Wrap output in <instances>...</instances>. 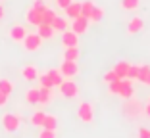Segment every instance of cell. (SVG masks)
I'll return each mask as SVG.
<instances>
[{
    "label": "cell",
    "instance_id": "6da1fadb",
    "mask_svg": "<svg viewBox=\"0 0 150 138\" xmlns=\"http://www.w3.org/2000/svg\"><path fill=\"white\" fill-rule=\"evenodd\" d=\"M2 127L6 132H16L21 127V117L18 113H4L2 115Z\"/></svg>",
    "mask_w": 150,
    "mask_h": 138
},
{
    "label": "cell",
    "instance_id": "7a4b0ae2",
    "mask_svg": "<svg viewBox=\"0 0 150 138\" xmlns=\"http://www.w3.org/2000/svg\"><path fill=\"white\" fill-rule=\"evenodd\" d=\"M77 117H79L83 123H93L94 121V107L91 102H81L79 106H77Z\"/></svg>",
    "mask_w": 150,
    "mask_h": 138
},
{
    "label": "cell",
    "instance_id": "3957f363",
    "mask_svg": "<svg viewBox=\"0 0 150 138\" xmlns=\"http://www.w3.org/2000/svg\"><path fill=\"white\" fill-rule=\"evenodd\" d=\"M21 44L27 52H39L40 46H42V39H40L39 33H27V36L23 39Z\"/></svg>",
    "mask_w": 150,
    "mask_h": 138
},
{
    "label": "cell",
    "instance_id": "277c9868",
    "mask_svg": "<svg viewBox=\"0 0 150 138\" xmlns=\"http://www.w3.org/2000/svg\"><path fill=\"white\" fill-rule=\"evenodd\" d=\"M58 88H60V94H62L64 98H75L79 94V85L73 79H64L62 85L58 86Z\"/></svg>",
    "mask_w": 150,
    "mask_h": 138
},
{
    "label": "cell",
    "instance_id": "5b68a950",
    "mask_svg": "<svg viewBox=\"0 0 150 138\" xmlns=\"http://www.w3.org/2000/svg\"><path fill=\"white\" fill-rule=\"evenodd\" d=\"M123 111H125V115H127V117L135 119V117H139L142 111H144V106H142L139 100L129 98V100H127V104H125V107H123Z\"/></svg>",
    "mask_w": 150,
    "mask_h": 138
},
{
    "label": "cell",
    "instance_id": "8992f818",
    "mask_svg": "<svg viewBox=\"0 0 150 138\" xmlns=\"http://www.w3.org/2000/svg\"><path fill=\"white\" fill-rule=\"evenodd\" d=\"M88 23H91V19H88V18L79 15V18L71 19V31L77 33V35H85V33L88 31Z\"/></svg>",
    "mask_w": 150,
    "mask_h": 138
},
{
    "label": "cell",
    "instance_id": "52a82bcc",
    "mask_svg": "<svg viewBox=\"0 0 150 138\" xmlns=\"http://www.w3.org/2000/svg\"><path fill=\"white\" fill-rule=\"evenodd\" d=\"M60 73L64 75V79H73L79 75V65H77V62H62Z\"/></svg>",
    "mask_w": 150,
    "mask_h": 138
},
{
    "label": "cell",
    "instance_id": "ba28073f",
    "mask_svg": "<svg viewBox=\"0 0 150 138\" xmlns=\"http://www.w3.org/2000/svg\"><path fill=\"white\" fill-rule=\"evenodd\" d=\"M121 100H129L135 96V88H133V81L131 79H121V88L117 94Z\"/></svg>",
    "mask_w": 150,
    "mask_h": 138
},
{
    "label": "cell",
    "instance_id": "9c48e42d",
    "mask_svg": "<svg viewBox=\"0 0 150 138\" xmlns=\"http://www.w3.org/2000/svg\"><path fill=\"white\" fill-rule=\"evenodd\" d=\"M25 21L29 23V25L39 27L40 23H42V12H39V10H35V8H29L25 12Z\"/></svg>",
    "mask_w": 150,
    "mask_h": 138
},
{
    "label": "cell",
    "instance_id": "30bf717a",
    "mask_svg": "<svg viewBox=\"0 0 150 138\" xmlns=\"http://www.w3.org/2000/svg\"><path fill=\"white\" fill-rule=\"evenodd\" d=\"M62 44L66 46V48H71V46H79V35L73 31H64L62 33Z\"/></svg>",
    "mask_w": 150,
    "mask_h": 138
},
{
    "label": "cell",
    "instance_id": "8fae6325",
    "mask_svg": "<svg viewBox=\"0 0 150 138\" xmlns=\"http://www.w3.org/2000/svg\"><path fill=\"white\" fill-rule=\"evenodd\" d=\"M142 29H144V21H142V18L135 15V18L129 19V23H127V33H129V35H137V33H141Z\"/></svg>",
    "mask_w": 150,
    "mask_h": 138
},
{
    "label": "cell",
    "instance_id": "7c38bea8",
    "mask_svg": "<svg viewBox=\"0 0 150 138\" xmlns=\"http://www.w3.org/2000/svg\"><path fill=\"white\" fill-rule=\"evenodd\" d=\"M27 33H29V31H27L23 25H13L12 29H10L8 35H10V39H12L13 42H23V39L27 36Z\"/></svg>",
    "mask_w": 150,
    "mask_h": 138
},
{
    "label": "cell",
    "instance_id": "4fadbf2b",
    "mask_svg": "<svg viewBox=\"0 0 150 138\" xmlns=\"http://www.w3.org/2000/svg\"><path fill=\"white\" fill-rule=\"evenodd\" d=\"M39 69H37V65H23L21 67V77L25 81H29V83H31V81H37L39 79Z\"/></svg>",
    "mask_w": 150,
    "mask_h": 138
},
{
    "label": "cell",
    "instance_id": "5bb4252c",
    "mask_svg": "<svg viewBox=\"0 0 150 138\" xmlns=\"http://www.w3.org/2000/svg\"><path fill=\"white\" fill-rule=\"evenodd\" d=\"M50 25H52V29L56 33H64V31H67V29H69V23H67V18H66V15H56V18H54V21L50 23Z\"/></svg>",
    "mask_w": 150,
    "mask_h": 138
},
{
    "label": "cell",
    "instance_id": "9a60e30c",
    "mask_svg": "<svg viewBox=\"0 0 150 138\" xmlns=\"http://www.w3.org/2000/svg\"><path fill=\"white\" fill-rule=\"evenodd\" d=\"M129 67H131V63L125 62V60H121V62H117V63L114 65V71H115V75H117L119 79H127Z\"/></svg>",
    "mask_w": 150,
    "mask_h": 138
},
{
    "label": "cell",
    "instance_id": "2e32d148",
    "mask_svg": "<svg viewBox=\"0 0 150 138\" xmlns=\"http://www.w3.org/2000/svg\"><path fill=\"white\" fill-rule=\"evenodd\" d=\"M52 88H44V86H39V104L40 106H48L52 102Z\"/></svg>",
    "mask_w": 150,
    "mask_h": 138
},
{
    "label": "cell",
    "instance_id": "e0dca14e",
    "mask_svg": "<svg viewBox=\"0 0 150 138\" xmlns=\"http://www.w3.org/2000/svg\"><path fill=\"white\" fill-rule=\"evenodd\" d=\"M37 29H39V35H40L42 40H48V39H52V36L56 35V31H54L52 25H48V23H40Z\"/></svg>",
    "mask_w": 150,
    "mask_h": 138
},
{
    "label": "cell",
    "instance_id": "ac0fdd59",
    "mask_svg": "<svg viewBox=\"0 0 150 138\" xmlns=\"http://www.w3.org/2000/svg\"><path fill=\"white\" fill-rule=\"evenodd\" d=\"M79 46H71L64 50V62H79Z\"/></svg>",
    "mask_w": 150,
    "mask_h": 138
},
{
    "label": "cell",
    "instance_id": "d6986e66",
    "mask_svg": "<svg viewBox=\"0 0 150 138\" xmlns=\"http://www.w3.org/2000/svg\"><path fill=\"white\" fill-rule=\"evenodd\" d=\"M81 15V2H71L69 6L66 8V18H69V19H75V18H79Z\"/></svg>",
    "mask_w": 150,
    "mask_h": 138
},
{
    "label": "cell",
    "instance_id": "ffe728a7",
    "mask_svg": "<svg viewBox=\"0 0 150 138\" xmlns=\"http://www.w3.org/2000/svg\"><path fill=\"white\" fill-rule=\"evenodd\" d=\"M58 127H60V123H58V117L52 115V113H46V115H44V125H42V129L58 130Z\"/></svg>",
    "mask_w": 150,
    "mask_h": 138
},
{
    "label": "cell",
    "instance_id": "44dd1931",
    "mask_svg": "<svg viewBox=\"0 0 150 138\" xmlns=\"http://www.w3.org/2000/svg\"><path fill=\"white\" fill-rule=\"evenodd\" d=\"M46 73H48L50 81H52L54 88H56V86H60V85H62V81H64V75H62V73H60V67H54V69H50V71H46Z\"/></svg>",
    "mask_w": 150,
    "mask_h": 138
},
{
    "label": "cell",
    "instance_id": "7402d4cb",
    "mask_svg": "<svg viewBox=\"0 0 150 138\" xmlns=\"http://www.w3.org/2000/svg\"><path fill=\"white\" fill-rule=\"evenodd\" d=\"M139 83L150 86V65H141V73H139Z\"/></svg>",
    "mask_w": 150,
    "mask_h": 138
},
{
    "label": "cell",
    "instance_id": "603a6c76",
    "mask_svg": "<svg viewBox=\"0 0 150 138\" xmlns=\"http://www.w3.org/2000/svg\"><path fill=\"white\" fill-rule=\"evenodd\" d=\"M119 6H121V10H125V12H135V10L141 6V0H121Z\"/></svg>",
    "mask_w": 150,
    "mask_h": 138
},
{
    "label": "cell",
    "instance_id": "cb8c5ba5",
    "mask_svg": "<svg viewBox=\"0 0 150 138\" xmlns=\"http://www.w3.org/2000/svg\"><path fill=\"white\" fill-rule=\"evenodd\" d=\"M94 2L93 0H85V2H81V15H85V18H91V13H93L94 10Z\"/></svg>",
    "mask_w": 150,
    "mask_h": 138
},
{
    "label": "cell",
    "instance_id": "d4e9b609",
    "mask_svg": "<svg viewBox=\"0 0 150 138\" xmlns=\"http://www.w3.org/2000/svg\"><path fill=\"white\" fill-rule=\"evenodd\" d=\"M44 115H46L44 111H35V113L31 115V125L42 129V125H44Z\"/></svg>",
    "mask_w": 150,
    "mask_h": 138
},
{
    "label": "cell",
    "instance_id": "484cf974",
    "mask_svg": "<svg viewBox=\"0 0 150 138\" xmlns=\"http://www.w3.org/2000/svg\"><path fill=\"white\" fill-rule=\"evenodd\" d=\"M25 102L27 104H39V88H29L25 92Z\"/></svg>",
    "mask_w": 150,
    "mask_h": 138
},
{
    "label": "cell",
    "instance_id": "4316f807",
    "mask_svg": "<svg viewBox=\"0 0 150 138\" xmlns=\"http://www.w3.org/2000/svg\"><path fill=\"white\" fill-rule=\"evenodd\" d=\"M0 92H4V94H12L13 92V83L8 79H0Z\"/></svg>",
    "mask_w": 150,
    "mask_h": 138
},
{
    "label": "cell",
    "instance_id": "83f0119b",
    "mask_svg": "<svg viewBox=\"0 0 150 138\" xmlns=\"http://www.w3.org/2000/svg\"><path fill=\"white\" fill-rule=\"evenodd\" d=\"M39 85L40 86H44V88H54V85H52V81H50V77H48V73H42V75H39Z\"/></svg>",
    "mask_w": 150,
    "mask_h": 138
},
{
    "label": "cell",
    "instance_id": "f1b7e54d",
    "mask_svg": "<svg viewBox=\"0 0 150 138\" xmlns=\"http://www.w3.org/2000/svg\"><path fill=\"white\" fill-rule=\"evenodd\" d=\"M102 18H104V10H102L100 6H94V10H93V13H91L88 19H91L93 23H96V21H100Z\"/></svg>",
    "mask_w": 150,
    "mask_h": 138
},
{
    "label": "cell",
    "instance_id": "f546056e",
    "mask_svg": "<svg viewBox=\"0 0 150 138\" xmlns=\"http://www.w3.org/2000/svg\"><path fill=\"white\" fill-rule=\"evenodd\" d=\"M56 15H58V13L54 12V10L46 8V10L42 12V23H48V25H50V23L54 21V18H56Z\"/></svg>",
    "mask_w": 150,
    "mask_h": 138
},
{
    "label": "cell",
    "instance_id": "4dcf8cb0",
    "mask_svg": "<svg viewBox=\"0 0 150 138\" xmlns=\"http://www.w3.org/2000/svg\"><path fill=\"white\" fill-rule=\"evenodd\" d=\"M119 88H121V79H117V81H114V83H110V85H108V92H110L112 96H117V94H119Z\"/></svg>",
    "mask_w": 150,
    "mask_h": 138
},
{
    "label": "cell",
    "instance_id": "1f68e13d",
    "mask_svg": "<svg viewBox=\"0 0 150 138\" xmlns=\"http://www.w3.org/2000/svg\"><path fill=\"white\" fill-rule=\"evenodd\" d=\"M139 73H141V65H131L127 73V79L131 81H139Z\"/></svg>",
    "mask_w": 150,
    "mask_h": 138
},
{
    "label": "cell",
    "instance_id": "d6a6232c",
    "mask_svg": "<svg viewBox=\"0 0 150 138\" xmlns=\"http://www.w3.org/2000/svg\"><path fill=\"white\" fill-rule=\"evenodd\" d=\"M119 77L115 75V71L114 69H112V71H106L104 73V83H106V85H110V83H114V81H117Z\"/></svg>",
    "mask_w": 150,
    "mask_h": 138
},
{
    "label": "cell",
    "instance_id": "836d02e7",
    "mask_svg": "<svg viewBox=\"0 0 150 138\" xmlns=\"http://www.w3.org/2000/svg\"><path fill=\"white\" fill-rule=\"evenodd\" d=\"M31 8L39 10V12H44L48 6H46V0H33V6H31Z\"/></svg>",
    "mask_w": 150,
    "mask_h": 138
},
{
    "label": "cell",
    "instance_id": "e575fe53",
    "mask_svg": "<svg viewBox=\"0 0 150 138\" xmlns=\"http://www.w3.org/2000/svg\"><path fill=\"white\" fill-rule=\"evenodd\" d=\"M39 138H56V130H50V129H40Z\"/></svg>",
    "mask_w": 150,
    "mask_h": 138
},
{
    "label": "cell",
    "instance_id": "d590c367",
    "mask_svg": "<svg viewBox=\"0 0 150 138\" xmlns=\"http://www.w3.org/2000/svg\"><path fill=\"white\" fill-rule=\"evenodd\" d=\"M54 2H56V6H58V8H62V10H66L67 6H69L71 2H73V0H54Z\"/></svg>",
    "mask_w": 150,
    "mask_h": 138
},
{
    "label": "cell",
    "instance_id": "8d00e7d4",
    "mask_svg": "<svg viewBox=\"0 0 150 138\" xmlns=\"http://www.w3.org/2000/svg\"><path fill=\"white\" fill-rule=\"evenodd\" d=\"M139 138H150V130L144 129V127H142V129H139Z\"/></svg>",
    "mask_w": 150,
    "mask_h": 138
},
{
    "label": "cell",
    "instance_id": "74e56055",
    "mask_svg": "<svg viewBox=\"0 0 150 138\" xmlns=\"http://www.w3.org/2000/svg\"><path fill=\"white\" fill-rule=\"evenodd\" d=\"M6 104H8V94H4V92H0V107H4Z\"/></svg>",
    "mask_w": 150,
    "mask_h": 138
},
{
    "label": "cell",
    "instance_id": "f35d334b",
    "mask_svg": "<svg viewBox=\"0 0 150 138\" xmlns=\"http://www.w3.org/2000/svg\"><path fill=\"white\" fill-rule=\"evenodd\" d=\"M144 115L150 119V98L146 100V104H144Z\"/></svg>",
    "mask_w": 150,
    "mask_h": 138
},
{
    "label": "cell",
    "instance_id": "ab89813d",
    "mask_svg": "<svg viewBox=\"0 0 150 138\" xmlns=\"http://www.w3.org/2000/svg\"><path fill=\"white\" fill-rule=\"evenodd\" d=\"M4 18V6H2V2H0V19Z\"/></svg>",
    "mask_w": 150,
    "mask_h": 138
},
{
    "label": "cell",
    "instance_id": "60d3db41",
    "mask_svg": "<svg viewBox=\"0 0 150 138\" xmlns=\"http://www.w3.org/2000/svg\"><path fill=\"white\" fill-rule=\"evenodd\" d=\"M0 2H2V0H0Z\"/></svg>",
    "mask_w": 150,
    "mask_h": 138
}]
</instances>
